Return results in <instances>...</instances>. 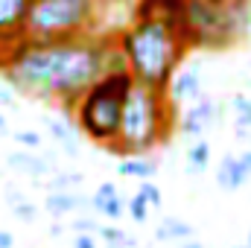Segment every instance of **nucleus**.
<instances>
[{
    "label": "nucleus",
    "mask_w": 251,
    "mask_h": 248,
    "mask_svg": "<svg viewBox=\"0 0 251 248\" xmlns=\"http://www.w3.org/2000/svg\"><path fill=\"white\" fill-rule=\"evenodd\" d=\"M9 134V123H6V117L0 114V137H6Z\"/></svg>",
    "instance_id": "obj_31"
},
{
    "label": "nucleus",
    "mask_w": 251,
    "mask_h": 248,
    "mask_svg": "<svg viewBox=\"0 0 251 248\" xmlns=\"http://www.w3.org/2000/svg\"><path fill=\"white\" fill-rule=\"evenodd\" d=\"M187 173L190 175H199L210 167V143L207 140H193L187 149Z\"/></svg>",
    "instance_id": "obj_19"
},
{
    "label": "nucleus",
    "mask_w": 251,
    "mask_h": 248,
    "mask_svg": "<svg viewBox=\"0 0 251 248\" xmlns=\"http://www.w3.org/2000/svg\"><path fill=\"white\" fill-rule=\"evenodd\" d=\"M32 0H0V59L6 50L24 38V24Z\"/></svg>",
    "instance_id": "obj_8"
},
{
    "label": "nucleus",
    "mask_w": 251,
    "mask_h": 248,
    "mask_svg": "<svg viewBox=\"0 0 251 248\" xmlns=\"http://www.w3.org/2000/svg\"><path fill=\"white\" fill-rule=\"evenodd\" d=\"M222 120V105H216L210 97H199V99H193L190 102V108L176 120L178 125V134L181 137H187V140H201V134L210 128V125H216Z\"/></svg>",
    "instance_id": "obj_7"
},
{
    "label": "nucleus",
    "mask_w": 251,
    "mask_h": 248,
    "mask_svg": "<svg viewBox=\"0 0 251 248\" xmlns=\"http://www.w3.org/2000/svg\"><path fill=\"white\" fill-rule=\"evenodd\" d=\"M91 210L100 213V216H105V219H123L126 201H123V196L117 193L114 181H102V184L97 187V193L91 198Z\"/></svg>",
    "instance_id": "obj_13"
},
{
    "label": "nucleus",
    "mask_w": 251,
    "mask_h": 248,
    "mask_svg": "<svg viewBox=\"0 0 251 248\" xmlns=\"http://www.w3.org/2000/svg\"><path fill=\"white\" fill-rule=\"evenodd\" d=\"M231 114H234V125H237V140L249 137L251 128V99L246 94H234L231 99Z\"/></svg>",
    "instance_id": "obj_18"
},
{
    "label": "nucleus",
    "mask_w": 251,
    "mask_h": 248,
    "mask_svg": "<svg viewBox=\"0 0 251 248\" xmlns=\"http://www.w3.org/2000/svg\"><path fill=\"white\" fill-rule=\"evenodd\" d=\"M82 187V173H53V178L47 181V193H56V190H76Z\"/></svg>",
    "instance_id": "obj_20"
},
{
    "label": "nucleus",
    "mask_w": 251,
    "mask_h": 248,
    "mask_svg": "<svg viewBox=\"0 0 251 248\" xmlns=\"http://www.w3.org/2000/svg\"><path fill=\"white\" fill-rule=\"evenodd\" d=\"M114 38L76 35V38H21L0 59V79L21 94L56 99L64 117L79 94L105 73V56Z\"/></svg>",
    "instance_id": "obj_1"
},
{
    "label": "nucleus",
    "mask_w": 251,
    "mask_h": 248,
    "mask_svg": "<svg viewBox=\"0 0 251 248\" xmlns=\"http://www.w3.org/2000/svg\"><path fill=\"white\" fill-rule=\"evenodd\" d=\"M246 246H249V248H251V228H249V240H246Z\"/></svg>",
    "instance_id": "obj_33"
},
{
    "label": "nucleus",
    "mask_w": 251,
    "mask_h": 248,
    "mask_svg": "<svg viewBox=\"0 0 251 248\" xmlns=\"http://www.w3.org/2000/svg\"><path fill=\"white\" fill-rule=\"evenodd\" d=\"M137 193L146 198V204L149 207H161L164 204V196H161V187L155 184V181H140V187H137Z\"/></svg>",
    "instance_id": "obj_23"
},
{
    "label": "nucleus",
    "mask_w": 251,
    "mask_h": 248,
    "mask_svg": "<svg viewBox=\"0 0 251 248\" xmlns=\"http://www.w3.org/2000/svg\"><path fill=\"white\" fill-rule=\"evenodd\" d=\"M102 0H32L24 24L26 38H76L97 32Z\"/></svg>",
    "instance_id": "obj_6"
},
{
    "label": "nucleus",
    "mask_w": 251,
    "mask_h": 248,
    "mask_svg": "<svg viewBox=\"0 0 251 248\" xmlns=\"http://www.w3.org/2000/svg\"><path fill=\"white\" fill-rule=\"evenodd\" d=\"M251 29V0H184L178 26L187 50H228L246 41Z\"/></svg>",
    "instance_id": "obj_4"
},
{
    "label": "nucleus",
    "mask_w": 251,
    "mask_h": 248,
    "mask_svg": "<svg viewBox=\"0 0 251 248\" xmlns=\"http://www.w3.org/2000/svg\"><path fill=\"white\" fill-rule=\"evenodd\" d=\"M164 94L170 97V102H173V105L199 99V97H201V67H199L196 62L181 64V67L173 73V79L167 82Z\"/></svg>",
    "instance_id": "obj_9"
},
{
    "label": "nucleus",
    "mask_w": 251,
    "mask_h": 248,
    "mask_svg": "<svg viewBox=\"0 0 251 248\" xmlns=\"http://www.w3.org/2000/svg\"><path fill=\"white\" fill-rule=\"evenodd\" d=\"M134 88V79L128 70H108L102 73L94 85H88L79 99L70 108V123L76 125L79 134L88 140L100 143L102 149H111L117 140V125H120V111Z\"/></svg>",
    "instance_id": "obj_5"
},
{
    "label": "nucleus",
    "mask_w": 251,
    "mask_h": 248,
    "mask_svg": "<svg viewBox=\"0 0 251 248\" xmlns=\"http://www.w3.org/2000/svg\"><path fill=\"white\" fill-rule=\"evenodd\" d=\"M251 178V149L243 155H225L219 161V170H216V184L228 193L240 190Z\"/></svg>",
    "instance_id": "obj_11"
},
{
    "label": "nucleus",
    "mask_w": 251,
    "mask_h": 248,
    "mask_svg": "<svg viewBox=\"0 0 251 248\" xmlns=\"http://www.w3.org/2000/svg\"><path fill=\"white\" fill-rule=\"evenodd\" d=\"M117 50L126 56V70L137 85L146 88H167L173 73L190 56L187 44L181 41L178 29L161 21H131L126 29L114 35Z\"/></svg>",
    "instance_id": "obj_2"
},
{
    "label": "nucleus",
    "mask_w": 251,
    "mask_h": 248,
    "mask_svg": "<svg viewBox=\"0 0 251 248\" xmlns=\"http://www.w3.org/2000/svg\"><path fill=\"white\" fill-rule=\"evenodd\" d=\"M12 102H15V91L0 79V105H12Z\"/></svg>",
    "instance_id": "obj_27"
},
{
    "label": "nucleus",
    "mask_w": 251,
    "mask_h": 248,
    "mask_svg": "<svg viewBox=\"0 0 251 248\" xmlns=\"http://www.w3.org/2000/svg\"><path fill=\"white\" fill-rule=\"evenodd\" d=\"M97 228H100V225H97L91 216H76V219H73V225H70V231H73V234H97Z\"/></svg>",
    "instance_id": "obj_25"
},
{
    "label": "nucleus",
    "mask_w": 251,
    "mask_h": 248,
    "mask_svg": "<svg viewBox=\"0 0 251 248\" xmlns=\"http://www.w3.org/2000/svg\"><path fill=\"white\" fill-rule=\"evenodd\" d=\"M44 125L50 128V137H53L59 146H64L67 155H79V131H76V125L62 123V120H56V117H44Z\"/></svg>",
    "instance_id": "obj_16"
},
{
    "label": "nucleus",
    "mask_w": 251,
    "mask_h": 248,
    "mask_svg": "<svg viewBox=\"0 0 251 248\" xmlns=\"http://www.w3.org/2000/svg\"><path fill=\"white\" fill-rule=\"evenodd\" d=\"M6 164H9V170H15L21 175H29V178H47V175L56 173L53 161H47L44 155H32V149L29 152H24V149L9 152L6 155Z\"/></svg>",
    "instance_id": "obj_12"
},
{
    "label": "nucleus",
    "mask_w": 251,
    "mask_h": 248,
    "mask_svg": "<svg viewBox=\"0 0 251 248\" xmlns=\"http://www.w3.org/2000/svg\"><path fill=\"white\" fill-rule=\"evenodd\" d=\"M134 18L137 21H161V24L178 29L181 18H184V0H137Z\"/></svg>",
    "instance_id": "obj_10"
},
{
    "label": "nucleus",
    "mask_w": 251,
    "mask_h": 248,
    "mask_svg": "<svg viewBox=\"0 0 251 248\" xmlns=\"http://www.w3.org/2000/svg\"><path fill=\"white\" fill-rule=\"evenodd\" d=\"M44 210L53 213V216H67V213H82V210H91V198L76 193V190H56V193H47L44 198Z\"/></svg>",
    "instance_id": "obj_14"
},
{
    "label": "nucleus",
    "mask_w": 251,
    "mask_h": 248,
    "mask_svg": "<svg viewBox=\"0 0 251 248\" xmlns=\"http://www.w3.org/2000/svg\"><path fill=\"white\" fill-rule=\"evenodd\" d=\"M47 234H50V237H62L64 228H62V225H50V231H47Z\"/></svg>",
    "instance_id": "obj_30"
},
{
    "label": "nucleus",
    "mask_w": 251,
    "mask_h": 248,
    "mask_svg": "<svg viewBox=\"0 0 251 248\" xmlns=\"http://www.w3.org/2000/svg\"><path fill=\"white\" fill-rule=\"evenodd\" d=\"M126 213H128L134 222H146V219H149V204H146V198H143L140 193H134V196L126 201Z\"/></svg>",
    "instance_id": "obj_21"
},
{
    "label": "nucleus",
    "mask_w": 251,
    "mask_h": 248,
    "mask_svg": "<svg viewBox=\"0 0 251 248\" xmlns=\"http://www.w3.org/2000/svg\"><path fill=\"white\" fill-rule=\"evenodd\" d=\"M117 173L123 178H137V181H152V175L158 173V161L149 155H126L117 161Z\"/></svg>",
    "instance_id": "obj_15"
},
{
    "label": "nucleus",
    "mask_w": 251,
    "mask_h": 248,
    "mask_svg": "<svg viewBox=\"0 0 251 248\" xmlns=\"http://www.w3.org/2000/svg\"><path fill=\"white\" fill-rule=\"evenodd\" d=\"M184 248H204V246H201L199 240H196V243H193V240H187V243H184Z\"/></svg>",
    "instance_id": "obj_32"
},
{
    "label": "nucleus",
    "mask_w": 251,
    "mask_h": 248,
    "mask_svg": "<svg viewBox=\"0 0 251 248\" xmlns=\"http://www.w3.org/2000/svg\"><path fill=\"white\" fill-rule=\"evenodd\" d=\"M73 248H100L94 234H76L73 237Z\"/></svg>",
    "instance_id": "obj_26"
},
{
    "label": "nucleus",
    "mask_w": 251,
    "mask_h": 248,
    "mask_svg": "<svg viewBox=\"0 0 251 248\" xmlns=\"http://www.w3.org/2000/svg\"><path fill=\"white\" fill-rule=\"evenodd\" d=\"M105 248H137V240L131 234H123L117 243H111V246H105Z\"/></svg>",
    "instance_id": "obj_28"
},
{
    "label": "nucleus",
    "mask_w": 251,
    "mask_h": 248,
    "mask_svg": "<svg viewBox=\"0 0 251 248\" xmlns=\"http://www.w3.org/2000/svg\"><path fill=\"white\" fill-rule=\"evenodd\" d=\"M234 248H249V246H246V243H243V246H234Z\"/></svg>",
    "instance_id": "obj_34"
},
{
    "label": "nucleus",
    "mask_w": 251,
    "mask_h": 248,
    "mask_svg": "<svg viewBox=\"0 0 251 248\" xmlns=\"http://www.w3.org/2000/svg\"><path fill=\"white\" fill-rule=\"evenodd\" d=\"M12 216H15V219H21V222H32V219L38 216V207L24 196L21 201H15V204H12Z\"/></svg>",
    "instance_id": "obj_22"
},
{
    "label": "nucleus",
    "mask_w": 251,
    "mask_h": 248,
    "mask_svg": "<svg viewBox=\"0 0 251 248\" xmlns=\"http://www.w3.org/2000/svg\"><path fill=\"white\" fill-rule=\"evenodd\" d=\"M178 111L170 102V97L161 88H146L137 85L128 91L120 111V125H117V140L108 152L114 155H149L152 149L164 146L176 128Z\"/></svg>",
    "instance_id": "obj_3"
},
{
    "label": "nucleus",
    "mask_w": 251,
    "mask_h": 248,
    "mask_svg": "<svg viewBox=\"0 0 251 248\" xmlns=\"http://www.w3.org/2000/svg\"><path fill=\"white\" fill-rule=\"evenodd\" d=\"M12 140L24 149H38L41 146V134L38 131H29V128H21V131H12Z\"/></svg>",
    "instance_id": "obj_24"
},
{
    "label": "nucleus",
    "mask_w": 251,
    "mask_h": 248,
    "mask_svg": "<svg viewBox=\"0 0 251 248\" xmlns=\"http://www.w3.org/2000/svg\"><path fill=\"white\" fill-rule=\"evenodd\" d=\"M0 248H15V237L3 228H0Z\"/></svg>",
    "instance_id": "obj_29"
},
{
    "label": "nucleus",
    "mask_w": 251,
    "mask_h": 248,
    "mask_svg": "<svg viewBox=\"0 0 251 248\" xmlns=\"http://www.w3.org/2000/svg\"><path fill=\"white\" fill-rule=\"evenodd\" d=\"M155 237L161 243H178V240H190L193 237V225L184 219H176V216H167L158 228H155Z\"/></svg>",
    "instance_id": "obj_17"
}]
</instances>
